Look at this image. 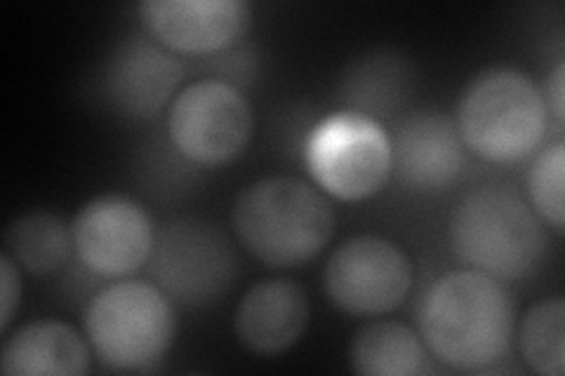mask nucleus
<instances>
[{"mask_svg": "<svg viewBox=\"0 0 565 376\" xmlns=\"http://www.w3.org/2000/svg\"><path fill=\"white\" fill-rule=\"evenodd\" d=\"M149 264L158 288L193 309L220 301L238 276L232 240L220 226L201 219H172L156 230Z\"/></svg>", "mask_w": 565, "mask_h": 376, "instance_id": "0eeeda50", "label": "nucleus"}, {"mask_svg": "<svg viewBox=\"0 0 565 376\" xmlns=\"http://www.w3.org/2000/svg\"><path fill=\"white\" fill-rule=\"evenodd\" d=\"M145 33L177 57H210L232 50L250 24L243 0H145L137 8Z\"/></svg>", "mask_w": 565, "mask_h": 376, "instance_id": "9b49d317", "label": "nucleus"}, {"mask_svg": "<svg viewBox=\"0 0 565 376\" xmlns=\"http://www.w3.org/2000/svg\"><path fill=\"white\" fill-rule=\"evenodd\" d=\"M525 365L540 376L565 372V299L546 297L527 309L519 327Z\"/></svg>", "mask_w": 565, "mask_h": 376, "instance_id": "6ab92c4d", "label": "nucleus"}, {"mask_svg": "<svg viewBox=\"0 0 565 376\" xmlns=\"http://www.w3.org/2000/svg\"><path fill=\"white\" fill-rule=\"evenodd\" d=\"M93 348L68 322L33 320L17 330L0 351L6 376H85Z\"/></svg>", "mask_w": 565, "mask_h": 376, "instance_id": "2eb2a0df", "label": "nucleus"}, {"mask_svg": "<svg viewBox=\"0 0 565 376\" xmlns=\"http://www.w3.org/2000/svg\"><path fill=\"white\" fill-rule=\"evenodd\" d=\"M22 268L3 253L0 255V332H8L22 299Z\"/></svg>", "mask_w": 565, "mask_h": 376, "instance_id": "412c9836", "label": "nucleus"}, {"mask_svg": "<svg viewBox=\"0 0 565 376\" xmlns=\"http://www.w3.org/2000/svg\"><path fill=\"white\" fill-rule=\"evenodd\" d=\"M232 226L257 261L292 268L323 253L334 233V212L313 184L297 176H267L236 195Z\"/></svg>", "mask_w": 565, "mask_h": 376, "instance_id": "f03ea898", "label": "nucleus"}, {"mask_svg": "<svg viewBox=\"0 0 565 376\" xmlns=\"http://www.w3.org/2000/svg\"><path fill=\"white\" fill-rule=\"evenodd\" d=\"M305 160L313 186L342 203L373 198L394 174L392 137L380 120L356 111L318 122L307 139Z\"/></svg>", "mask_w": 565, "mask_h": 376, "instance_id": "423d86ee", "label": "nucleus"}, {"mask_svg": "<svg viewBox=\"0 0 565 376\" xmlns=\"http://www.w3.org/2000/svg\"><path fill=\"white\" fill-rule=\"evenodd\" d=\"M186 66L151 35L120 41L102 71V89L114 109L130 120H151L177 97Z\"/></svg>", "mask_w": 565, "mask_h": 376, "instance_id": "f8f14e48", "label": "nucleus"}, {"mask_svg": "<svg viewBox=\"0 0 565 376\" xmlns=\"http://www.w3.org/2000/svg\"><path fill=\"white\" fill-rule=\"evenodd\" d=\"M415 268L403 247L380 236H353L330 255L323 284L332 307L356 318L396 311L408 299Z\"/></svg>", "mask_w": 565, "mask_h": 376, "instance_id": "1a4fd4ad", "label": "nucleus"}, {"mask_svg": "<svg viewBox=\"0 0 565 376\" xmlns=\"http://www.w3.org/2000/svg\"><path fill=\"white\" fill-rule=\"evenodd\" d=\"M413 71L396 52H373L353 62L340 87L347 104L344 111H356L367 118H384L401 109L408 99Z\"/></svg>", "mask_w": 565, "mask_h": 376, "instance_id": "f3484780", "label": "nucleus"}, {"mask_svg": "<svg viewBox=\"0 0 565 376\" xmlns=\"http://www.w3.org/2000/svg\"><path fill=\"white\" fill-rule=\"evenodd\" d=\"M349 365L361 376H417L429 372V351L413 327L377 320L353 336Z\"/></svg>", "mask_w": 565, "mask_h": 376, "instance_id": "dca6fc26", "label": "nucleus"}, {"mask_svg": "<svg viewBox=\"0 0 565 376\" xmlns=\"http://www.w3.org/2000/svg\"><path fill=\"white\" fill-rule=\"evenodd\" d=\"M563 174H565V144L556 141L537 153L527 172L530 207L535 210L542 224L552 226L563 236L565 205H563Z\"/></svg>", "mask_w": 565, "mask_h": 376, "instance_id": "aec40b11", "label": "nucleus"}, {"mask_svg": "<svg viewBox=\"0 0 565 376\" xmlns=\"http://www.w3.org/2000/svg\"><path fill=\"white\" fill-rule=\"evenodd\" d=\"M255 130L253 106L241 89L220 78L191 83L168 111V135L174 149L203 168L236 160Z\"/></svg>", "mask_w": 565, "mask_h": 376, "instance_id": "6e6552de", "label": "nucleus"}, {"mask_svg": "<svg viewBox=\"0 0 565 376\" xmlns=\"http://www.w3.org/2000/svg\"><path fill=\"white\" fill-rule=\"evenodd\" d=\"M71 249V226L45 210L22 214L6 230V253L31 276L57 273L68 261Z\"/></svg>", "mask_w": 565, "mask_h": 376, "instance_id": "a211bd4d", "label": "nucleus"}, {"mask_svg": "<svg viewBox=\"0 0 565 376\" xmlns=\"http://www.w3.org/2000/svg\"><path fill=\"white\" fill-rule=\"evenodd\" d=\"M417 327L440 365L457 372L490 369L514 342V299L504 282L473 268L450 271L422 297Z\"/></svg>", "mask_w": 565, "mask_h": 376, "instance_id": "f257e3e1", "label": "nucleus"}, {"mask_svg": "<svg viewBox=\"0 0 565 376\" xmlns=\"http://www.w3.org/2000/svg\"><path fill=\"white\" fill-rule=\"evenodd\" d=\"M85 339L97 361L116 372H151L168 355L177 315L156 282L118 280L87 303Z\"/></svg>", "mask_w": 565, "mask_h": 376, "instance_id": "39448f33", "label": "nucleus"}, {"mask_svg": "<svg viewBox=\"0 0 565 376\" xmlns=\"http://www.w3.org/2000/svg\"><path fill=\"white\" fill-rule=\"evenodd\" d=\"M307 325V292L288 278H271L253 284L234 313L238 342L262 357L290 351L305 336Z\"/></svg>", "mask_w": 565, "mask_h": 376, "instance_id": "4468645a", "label": "nucleus"}, {"mask_svg": "<svg viewBox=\"0 0 565 376\" xmlns=\"http://www.w3.org/2000/svg\"><path fill=\"white\" fill-rule=\"evenodd\" d=\"M448 240L467 268L500 282L530 278L546 253L542 219L523 195L507 186L467 193L450 214Z\"/></svg>", "mask_w": 565, "mask_h": 376, "instance_id": "7ed1b4c3", "label": "nucleus"}, {"mask_svg": "<svg viewBox=\"0 0 565 376\" xmlns=\"http://www.w3.org/2000/svg\"><path fill=\"white\" fill-rule=\"evenodd\" d=\"M544 101H546V109L552 111V116L556 118L558 125H563L565 120V64L561 62L554 71L552 76L546 78V87H544Z\"/></svg>", "mask_w": 565, "mask_h": 376, "instance_id": "4be33fe9", "label": "nucleus"}, {"mask_svg": "<svg viewBox=\"0 0 565 376\" xmlns=\"http://www.w3.org/2000/svg\"><path fill=\"white\" fill-rule=\"evenodd\" d=\"M465 144L457 125L440 111H415L392 137L394 172L403 186L419 193L446 191L465 170Z\"/></svg>", "mask_w": 565, "mask_h": 376, "instance_id": "ddd939ff", "label": "nucleus"}, {"mask_svg": "<svg viewBox=\"0 0 565 376\" xmlns=\"http://www.w3.org/2000/svg\"><path fill=\"white\" fill-rule=\"evenodd\" d=\"M71 238L85 268L120 280L149 264L156 228L137 201L122 193H102L78 210L71 222Z\"/></svg>", "mask_w": 565, "mask_h": 376, "instance_id": "9d476101", "label": "nucleus"}, {"mask_svg": "<svg viewBox=\"0 0 565 376\" xmlns=\"http://www.w3.org/2000/svg\"><path fill=\"white\" fill-rule=\"evenodd\" d=\"M455 125L467 151L486 163L509 165L537 151L550 109L542 89L523 71L490 66L465 87Z\"/></svg>", "mask_w": 565, "mask_h": 376, "instance_id": "20e7f679", "label": "nucleus"}]
</instances>
